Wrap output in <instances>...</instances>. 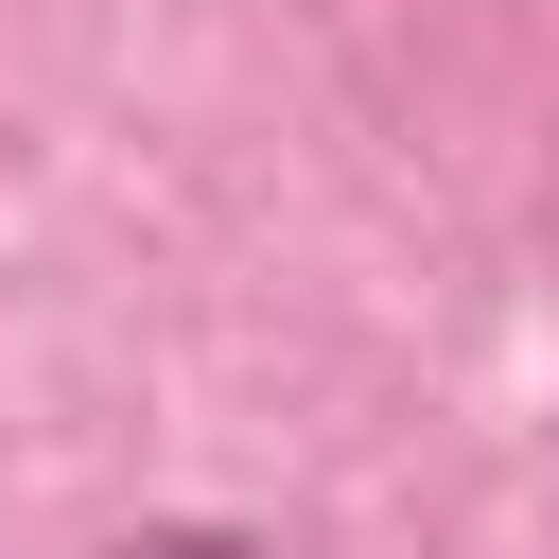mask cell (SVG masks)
Masks as SVG:
<instances>
[{
  "label": "cell",
  "mask_w": 559,
  "mask_h": 559,
  "mask_svg": "<svg viewBox=\"0 0 559 559\" xmlns=\"http://www.w3.org/2000/svg\"><path fill=\"white\" fill-rule=\"evenodd\" d=\"M105 559H262V542H227V524H140V542H105Z\"/></svg>",
  "instance_id": "1"
}]
</instances>
